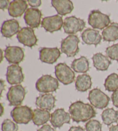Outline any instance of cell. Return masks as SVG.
Listing matches in <instances>:
<instances>
[{
	"label": "cell",
	"instance_id": "1",
	"mask_svg": "<svg viewBox=\"0 0 118 131\" xmlns=\"http://www.w3.org/2000/svg\"><path fill=\"white\" fill-rule=\"evenodd\" d=\"M69 111L73 121L77 123H85L96 116V112L92 106L80 101L72 103Z\"/></svg>",
	"mask_w": 118,
	"mask_h": 131
},
{
	"label": "cell",
	"instance_id": "2",
	"mask_svg": "<svg viewBox=\"0 0 118 131\" xmlns=\"http://www.w3.org/2000/svg\"><path fill=\"white\" fill-rule=\"evenodd\" d=\"M59 88L58 80L49 74L42 76L36 83V89L42 93L56 91Z\"/></svg>",
	"mask_w": 118,
	"mask_h": 131
},
{
	"label": "cell",
	"instance_id": "3",
	"mask_svg": "<svg viewBox=\"0 0 118 131\" xmlns=\"http://www.w3.org/2000/svg\"><path fill=\"white\" fill-rule=\"evenodd\" d=\"M10 115L16 124H27L32 119L33 111L27 106H19L12 110Z\"/></svg>",
	"mask_w": 118,
	"mask_h": 131
},
{
	"label": "cell",
	"instance_id": "4",
	"mask_svg": "<svg viewBox=\"0 0 118 131\" xmlns=\"http://www.w3.org/2000/svg\"><path fill=\"white\" fill-rule=\"evenodd\" d=\"M80 39L77 35H70L61 41V50L68 57H73L78 53Z\"/></svg>",
	"mask_w": 118,
	"mask_h": 131
},
{
	"label": "cell",
	"instance_id": "5",
	"mask_svg": "<svg viewBox=\"0 0 118 131\" xmlns=\"http://www.w3.org/2000/svg\"><path fill=\"white\" fill-rule=\"evenodd\" d=\"M55 74L58 80L64 85L71 84L75 79L74 71L66 63H60L56 65Z\"/></svg>",
	"mask_w": 118,
	"mask_h": 131
},
{
	"label": "cell",
	"instance_id": "6",
	"mask_svg": "<svg viewBox=\"0 0 118 131\" xmlns=\"http://www.w3.org/2000/svg\"><path fill=\"white\" fill-rule=\"evenodd\" d=\"M110 23L109 16L104 14L99 10H92L88 17V24L95 29L103 30L107 27Z\"/></svg>",
	"mask_w": 118,
	"mask_h": 131
},
{
	"label": "cell",
	"instance_id": "7",
	"mask_svg": "<svg viewBox=\"0 0 118 131\" xmlns=\"http://www.w3.org/2000/svg\"><path fill=\"white\" fill-rule=\"evenodd\" d=\"M88 100L92 106L99 109H103L107 107L110 98L99 89H94L89 92Z\"/></svg>",
	"mask_w": 118,
	"mask_h": 131
},
{
	"label": "cell",
	"instance_id": "8",
	"mask_svg": "<svg viewBox=\"0 0 118 131\" xmlns=\"http://www.w3.org/2000/svg\"><path fill=\"white\" fill-rule=\"evenodd\" d=\"M26 91L25 88L20 84L11 86L6 94L10 106H19L23 102Z\"/></svg>",
	"mask_w": 118,
	"mask_h": 131
},
{
	"label": "cell",
	"instance_id": "9",
	"mask_svg": "<svg viewBox=\"0 0 118 131\" xmlns=\"http://www.w3.org/2000/svg\"><path fill=\"white\" fill-rule=\"evenodd\" d=\"M85 26L86 23L84 20L72 16L65 18L63 21V28L65 33L74 35L78 32L82 31Z\"/></svg>",
	"mask_w": 118,
	"mask_h": 131
},
{
	"label": "cell",
	"instance_id": "10",
	"mask_svg": "<svg viewBox=\"0 0 118 131\" xmlns=\"http://www.w3.org/2000/svg\"><path fill=\"white\" fill-rule=\"evenodd\" d=\"M17 38L20 43L29 47L35 46L38 42L34 30L31 27L22 28L17 34Z\"/></svg>",
	"mask_w": 118,
	"mask_h": 131
},
{
	"label": "cell",
	"instance_id": "11",
	"mask_svg": "<svg viewBox=\"0 0 118 131\" xmlns=\"http://www.w3.org/2000/svg\"><path fill=\"white\" fill-rule=\"evenodd\" d=\"M6 76L7 82L11 85L21 84L24 79L22 68L18 64H13L9 66L7 68Z\"/></svg>",
	"mask_w": 118,
	"mask_h": 131
},
{
	"label": "cell",
	"instance_id": "12",
	"mask_svg": "<svg viewBox=\"0 0 118 131\" xmlns=\"http://www.w3.org/2000/svg\"><path fill=\"white\" fill-rule=\"evenodd\" d=\"M63 26L62 17L56 15L44 17L42 21V27L47 32L53 33L61 30Z\"/></svg>",
	"mask_w": 118,
	"mask_h": 131
},
{
	"label": "cell",
	"instance_id": "13",
	"mask_svg": "<svg viewBox=\"0 0 118 131\" xmlns=\"http://www.w3.org/2000/svg\"><path fill=\"white\" fill-rule=\"evenodd\" d=\"M61 53L57 47H42L39 50V59L42 62L53 64L61 57Z\"/></svg>",
	"mask_w": 118,
	"mask_h": 131
},
{
	"label": "cell",
	"instance_id": "14",
	"mask_svg": "<svg viewBox=\"0 0 118 131\" xmlns=\"http://www.w3.org/2000/svg\"><path fill=\"white\" fill-rule=\"evenodd\" d=\"M5 57L10 64H19L24 60V50L19 46L6 47L5 50Z\"/></svg>",
	"mask_w": 118,
	"mask_h": 131
},
{
	"label": "cell",
	"instance_id": "15",
	"mask_svg": "<svg viewBox=\"0 0 118 131\" xmlns=\"http://www.w3.org/2000/svg\"><path fill=\"white\" fill-rule=\"evenodd\" d=\"M42 12L39 9L30 8L25 12L24 19L27 25L32 28H36L41 23Z\"/></svg>",
	"mask_w": 118,
	"mask_h": 131
},
{
	"label": "cell",
	"instance_id": "16",
	"mask_svg": "<svg viewBox=\"0 0 118 131\" xmlns=\"http://www.w3.org/2000/svg\"><path fill=\"white\" fill-rule=\"evenodd\" d=\"M70 119V113L66 112L63 109H58L51 114L50 123L53 127L61 128L64 124H69Z\"/></svg>",
	"mask_w": 118,
	"mask_h": 131
},
{
	"label": "cell",
	"instance_id": "17",
	"mask_svg": "<svg viewBox=\"0 0 118 131\" xmlns=\"http://www.w3.org/2000/svg\"><path fill=\"white\" fill-rule=\"evenodd\" d=\"M19 21L15 19L8 20L2 24L1 32L4 37L10 38L20 31Z\"/></svg>",
	"mask_w": 118,
	"mask_h": 131
},
{
	"label": "cell",
	"instance_id": "18",
	"mask_svg": "<svg viewBox=\"0 0 118 131\" xmlns=\"http://www.w3.org/2000/svg\"><path fill=\"white\" fill-rule=\"evenodd\" d=\"M56 99L53 94H44L36 98L35 104L40 109L50 111L55 107Z\"/></svg>",
	"mask_w": 118,
	"mask_h": 131
},
{
	"label": "cell",
	"instance_id": "19",
	"mask_svg": "<svg viewBox=\"0 0 118 131\" xmlns=\"http://www.w3.org/2000/svg\"><path fill=\"white\" fill-rule=\"evenodd\" d=\"M81 38L84 43L88 45H94L95 46L100 43L102 39L99 31L90 28L83 31L81 34Z\"/></svg>",
	"mask_w": 118,
	"mask_h": 131
},
{
	"label": "cell",
	"instance_id": "20",
	"mask_svg": "<svg viewBox=\"0 0 118 131\" xmlns=\"http://www.w3.org/2000/svg\"><path fill=\"white\" fill-rule=\"evenodd\" d=\"M28 4L24 0H15L10 3L9 15L13 17H20L28 9Z\"/></svg>",
	"mask_w": 118,
	"mask_h": 131
},
{
	"label": "cell",
	"instance_id": "21",
	"mask_svg": "<svg viewBox=\"0 0 118 131\" xmlns=\"http://www.w3.org/2000/svg\"><path fill=\"white\" fill-rule=\"evenodd\" d=\"M51 5L61 16L69 14L74 9L73 4L69 0H52Z\"/></svg>",
	"mask_w": 118,
	"mask_h": 131
},
{
	"label": "cell",
	"instance_id": "22",
	"mask_svg": "<svg viewBox=\"0 0 118 131\" xmlns=\"http://www.w3.org/2000/svg\"><path fill=\"white\" fill-rule=\"evenodd\" d=\"M92 60L93 62V66L97 71H107L112 63L108 57L100 53L95 54L92 57Z\"/></svg>",
	"mask_w": 118,
	"mask_h": 131
},
{
	"label": "cell",
	"instance_id": "23",
	"mask_svg": "<svg viewBox=\"0 0 118 131\" xmlns=\"http://www.w3.org/2000/svg\"><path fill=\"white\" fill-rule=\"evenodd\" d=\"M51 118V114L49 111L36 109L33 111L32 121L35 125L40 126L47 123Z\"/></svg>",
	"mask_w": 118,
	"mask_h": 131
},
{
	"label": "cell",
	"instance_id": "24",
	"mask_svg": "<svg viewBox=\"0 0 118 131\" xmlns=\"http://www.w3.org/2000/svg\"><path fill=\"white\" fill-rule=\"evenodd\" d=\"M92 85L91 77L89 74H83L77 76L75 86L77 91L85 92L91 89Z\"/></svg>",
	"mask_w": 118,
	"mask_h": 131
},
{
	"label": "cell",
	"instance_id": "25",
	"mask_svg": "<svg viewBox=\"0 0 118 131\" xmlns=\"http://www.w3.org/2000/svg\"><path fill=\"white\" fill-rule=\"evenodd\" d=\"M104 41L113 42L118 39V24L112 23L102 32Z\"/></svg>",
	"mask_w": 118,
	"mask_h": 131
},
{
	"label": "cell",
	"instance_id": "26",
	"mask_svg": "<svg viewBox=\"0 0 118 131\" xmlns=\"http://www.w3.org/2000/svg\"><path fill=\"white\" fill-rule=\"evenodd\" d=\"M72 68L77 73H86L89 69V63L87 58L81 56L78 59H75L71 64Z\"/></svg>",
	"mask_w": 118,
	"mask_h": 131
},
{
	"label": "cell",
	"instance_id": "27",
	"mask_svg": "<svg viewBox=\"0 0 118 131\" xmlns=\"http://www.w3.org/2000/svg\"><path fill=\"white\" fill-rule=\"evenodd\" d=\"M101 118L103 123L107 125L117 123L118 121V111L113 108H108L104 110L101 114Z\"/></svg>",
	"mask_w": 118,
	"mask_h": 131
},
{
	"label": "cell",
	"instance_id": "28",
	"mask_svg": "<svg viewBox=\"0 0 118 131\" xmlns=\"http://www.w3.org/2000/svg\"><path fill=\"white\" fill-rule=\"evenodd\" d=\"M105 89L109 92H115L118 90V74L113 73L108 76L104 83Z\"/></svg>",
	"mask_w": 118,
	"mask_h": 131
},
{
	"label": "cell",
	"instance_id": "29",
	"mask_svg": "<svg viewBox=\"0 0 118 131\" xmlns=\"http://www.w3.org/2000/svg\"><path fill=\"white\" fill-rule=\"evenodd\" d=\"M1 129L3 131H17L19 126L17 124L9 119H6L2 124Z\"/></svg>",
	"mask_w": 118,
	"mask_h": 131
},
{
	"label": "cell",
	"instance_id": "30",
	"mask_svg": "<svg viewBox=\"0 0 118 131\" xmlns=\"http://www.w3.org/2000/svg\"><path fill=\"white\" fill-rule=\"evenodd\" d=\"M87 131H102V125L99 121L90 119L85 124Z\"/></svg>",
	"mask_w": 118,
	"mask_h": 131
},
{
	"label": "cell",
	"instance_id": "31",
	"mask_svg": "<svg viewBox=\"0 0 118 131\" xmlns=\"http://www.w3.org/2000/svg\"><path fill=\"white\" fill-rule=\"evenodd\" d=\"M105 53L107 56L111 60L118 61V43L108 47L106 49Z\"/></svg>",
	"mask_w": 118,
	"mask_h": 131
},
{
	"label": "cell",
	"instance_id": "32",
	"mask_svg": "<svg viewBox=\"0 0 118 131\" xmlns=\"http://www.w3.org/2000/svg\"><path fill=\"white\" fill-rule=\"evenodd\" d=\"M111 99H112L113 106L118 108V90L113 92L111 96Z\"/></svg>",
	"mask_w": 118,
	"mask_h": 131
},
{
	"label": "cell",
	"instance_id": "33",
	"mask_svg": "<svg viewBox=\"0 0 118 131\" xmlns=\"http://www.w3.org/2000/svg\"><path fill=\"white\" fill-rule=\"evenodd\" d=\"M28 3L32 8H38L42 4V1L40 0H28Z\"/></svg>",
	"mask_w": 118,
	"mask_h": 131
},
{
	"label": "cell",
	"instance_id": "34",
	"mask_svg": "<svg viewBox=\"0 0 118 131\" xmlns=\"http://www.w3.org/2000/svg\"><path fill=\"white\" fill-rule=\"evenodd\" d=\"M9 1L8 0H1L0 1V8L2 10H5L6 9H8L9 6Z\"/></svg>",
	"mask_w": 118,
	"mask_h": 131
},
{
	"label": "cell",
	"instance_id": "35",
	"mask_svg": "<svg viewBox=\"0 0 118 131\" xmlns=\"http://www.w3.org/2000/svg\"><path fill=\"white\" fill-rule=\"evenodd\" d=\"M37 131H56L53 128L49 125V124H46L42 126L41 128L39 129Z\"/></svg>",
	"mask_w": 118,
	"mask_h": 131
},
{
	"label": "cell",
	"instance_id": "36",
	"mask_svg": "<svg viewBox=\"0 0 118 131\" xmlns=\"http://www.w3.org/2000/svg\"><path fill=\"white\" fill-rule=\"evenodd\" d=\"M68 131H85L84 129L81 126H72Z\"/></svg>",
	"mask_w": 118,
	"mask_h": 131
},
{
	"label": "cell",
	"instance_id": "37",
	"mask_svg": "<svg viewBox=\"0 0 118 131\" xmlns=\"http://www.w3.org/2000/svg\"><path fill=\"white\" fill-rule=\"evenodd\" d=\"M109 131H118V124L116 125H112L109 129Z\"/></svg>",
	"mask_w": 118,
	"mask_h": 131
},
{
	"label": "cell",
	"instance_id": "38",
	"mask_svg": "<svg viewBox=\"0 0 118 131\" xmlns=\"http://www.w3.org/2000/svg\"><path fill=\"white\" fill-rule=\"evenodd\" d=\"M4 86H5V84H4V81L3 80H1V95H2V92H3L4 89Z\"/></svg>",
	"mask_w": 118,
	"mask_h": 131
},
{
	"label": "cell",
	"instance_id": "39",
	"mask_svg": "<svg viewBox=\"0 0 118 131\" xmlns=\"http://www.w3.org/2000/svg\"><path fill=\"white\" fill-rule=\"evenodd\" d=\"M1 108H2V112H1V116H2L3 114V112H4V107H3V106L2 104H1Z\"/></svg>",
	"mask_w": 118,
	"mask_h": 131
}]
</instances>
